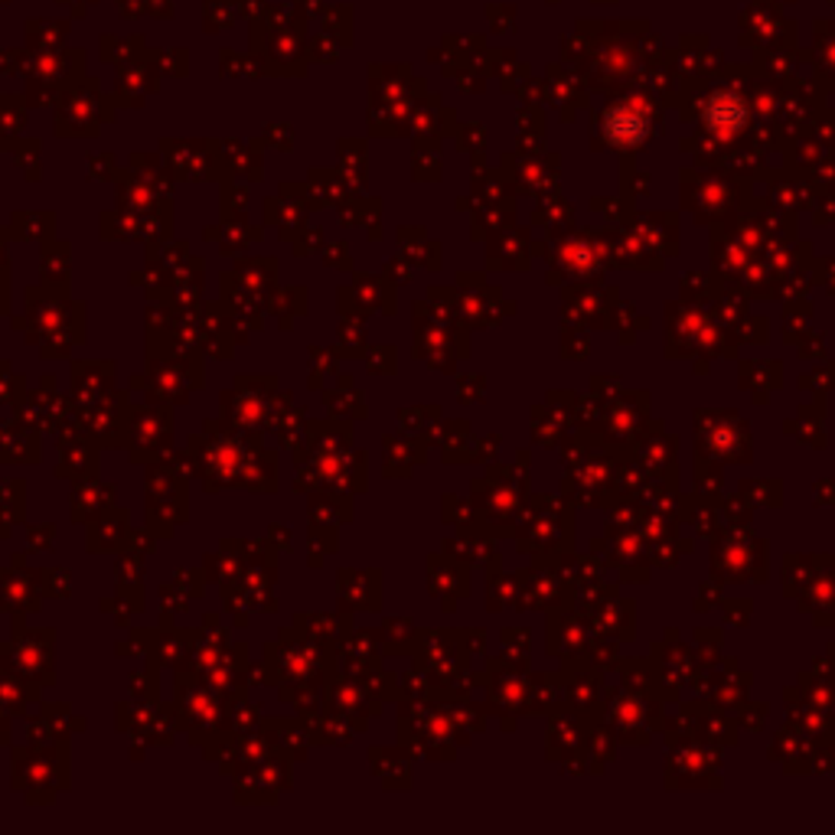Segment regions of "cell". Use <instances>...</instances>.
Instances as JSON below:
<instances>
[{
    "instance_id": "35",
    "label": "cell",
    "mask_w": 835,
    "mask_h": 835,
    "mask_svg": "<svg viewBox=\"0 0 835 835\" xmlns=\"http://www.w3.org/2000/svg\"><path fill=\"white\" fill-rule=\"evenodd\" d=\"M52 216H16L13 222H10V235L13 238H20V242H33V238H46L49 242V235H52Z\"/></svg>"
},
{
    "instance_id": "47",
    "label": "cell",
    "mask_w": 835,
    "mask_h": 835,
    "mask_svg": "<svg viewBox=\"0 0 835 835\" xmlns=\"http://www.w3.org/2000/svg\"><path fill=\"white\" fill-rule=\"evenodd\" d=\"M7 297H10V291H7V268H0V314H7Z\"/></svg>"
},
{
    "instance_id": "29",
    "label": "cell",
    "mask_w": 835,
    "mask_h": 835,
    "mask_svg": "<svg viewBox=\"0 0 835 835\" xmlns=\"http://www.w3.org/2000/svg\"><path fill=\"white\" fill-rule=\"evenodd\" d=\"M415 624L408 617H389L382 627H379V640H382V650L385 656H412V647H415Z\"/></svg>"
},
{
    "instance_id": "17",
    "label": "cell",
    "mask_w": 835,
    "mask_h": 835,
    "mask_svg": "<svg viewBox=\"0 0 835 835\" xmlns=\"http://www.w3.org/2000/svg\"><path fill=\"white\" fill-rule=\"evenodd\" d=\"M131 513L127 509H118V506H108L101 509L91 526H88V552H121L131 539Z\"/></svg>"
},
{
    "instance_id": "34",
    "label": "cell",
    "mask_w": 835,
    "mask_h": 835,
    "mask_svg": "<svg viewBox=\"0 0 835 835\" xmlns=\"http://www.w3.org/2000/svg\"><path fill=\"white\" fill-rule=\"evenodd\" d=\"M265 310L281 317V327H291V317H300L307 310V291L304 287H287V291H274L265 304Z\"/></svg>"
},
{
    "instance_id": "1",
    "label": "cell",
    "mask_w": 835,
    "mask_h": 835,
    "mask_svg": "<svg viewBox=\"0 0 835 835\" xmlns=\"http://www.w3.org/2000/svg\"><path fill=\"white\" fill-rule=\"evenodd\" d=\"M261 447L258 431H242L225 421H206L202 434L189 438V457L196 467V477L202 480L206 493L242 487V470L251 451Z\"/></svg>"
},
{
    "instance_id": "25",
    "label": "cell",
    "mask_w": 835,
    "mask_h": 835,
    "mask_svg": "<svg viewBox=\"0 0 835 835\" xmlns=\"http://www.w3.org/2000/svg\"><path fill=\"white\" fill-rule=\"evenodd\" d=\"M353 519V500L349 493H336V490H314L310 493V523L320 526H343Z\"/></svg>"
},
{
    "instance_id": "7",
    "label": "cell",
    "mask_w": 835,
    "mask_h": 835,
    "mask_svg": "<svg viewBox=\"0 0 835 835\" xmlns=\"http://www.w3.org/2000/svg\"><path fill=\"white\" fill-rule=\"evenodd\" d=\"M186 483L167 461L147 464V529L154 539H170L173 526L186 523Z\"/></svg>"
},
{
    "instance_id": "18",
    "label": "cell",
    "mask_w": 835,
    "mask_h": 835,
    "mask_svg": "<svg viewBox=\"0 0 835 835\" xmlns=\"http://www.w3.org/2000/svg\"><path fill=\"white\" fill-rule=\"evenodd\" d=\"M412 751L408 748H372L369 764L372 774L382 781L385 790H408L412 787Z\"/></svg>"
},
{
    "instance_id": "3",
    "label": "cell",
    "mask_w": 835,
    "mask_h": 835,
    "mask_svg": "<svg viewBox=\"0 0 835 835\" xmlns=\"http://www.w3.org/2000/svg\"><path fill=\"white\" fill-rule=\"evenodd\" d=\"M10 784L26 797V803H52L56 794L69 790V741L13 748Z\"/></svg>"
},
{
    "instance_id": "39",
    "label": "cell",
    "mask_w": 835,
    "mask_h": 835,
    "mask_svg": "<svg viewBox=\"0 0 835 835\" xmlns=\"http://www.w3.org/2000/svg\"><path fill=\"white\" fill-rule=\"evenodd\" d=\"M131 696H134V702H157V679H154V670H147V673H131Z\"/></svg>"
},
{
    "instance_id": "32",
    "label": "cell",
    "mask_w": 835,
    "mask_h": 835,
    "mask_svg": "<svg viewBox=\"0 0 835 835\" xmlns=\"http://www.w3.org/2000/svg\"><path fill=\"white\" fill-rule=\"evenodd\" d=\"M323 405L333 412V418H366V405H363V398H359V392H356V385L343 376L340 379V389L336 392H323Z\"/></svg>"
},
{
    "instance_id": "10",
    "label": "cell",
    "mask_w": 835,
    "mask_h": 835,
    "mask_svg": "<svg viewBox=\"0 0 835 835\" xmlns=\"http://www.w3.org/2000/svg\"><path fill=\"white\" fill-rule=\"evenodd\" d=\"M114 725L118 732H124L134 745H157L167 748L173 745V709L167 712L160 702H127L114 712Z\"/></svg>"
},
{
    "instance_id": "36",
    "label": "cell",
    "mask_w": 835,
    "mask_h": 835,
    "mask_svg": "<svg viewBox=\"0 0 835 835\" xmlns=\"http://www.w3.org/2000/svg\"><path fill=\"white\" fill-rule=\"evenodd\" d=\"M304 408L297 412H284L281 418H278V425H274V434H278V441H281V447H297V444H304L300 441V434L307 431V425H304Z\"/></svg>"
},
{
    "instance_id": "45",
    "label": "cell",
    "mask_w": 835,
    "mask_h": 835,
    "mask_svg": "<svg viewBox=\"0 0 835 835\" xmlns=\"http://www.w3.org/2000/svg\"><path fill=\"white\" fill-rule=\"evenodd\" d=\"M304 235H307V238H304V245H300V242H294V251H297V255H310L314 248H320V245H323V238H320V232H317V229H310V232H304Z\"/></svg>"
},
{
    "instance_id": "15",
    "label": "cell",
    "mask_w": 835,
    "mask_h": 835,
    "mask_svg": "<svg viewBox=\"0 0 835 835\" xmlns=\"http://www.w3.org/2000/svg\"><path fill=\"white\" fill-rule=\"evenodd\" d=\"M258 728L268 735L274 754H284L287 761H304L307 748L314 745L307 719H261Z\"/></svg>"
},
{
    "instance_id": "13",
    "label": "cell",
    "mask_w": 835,
    "mask_h": 835,
    "mask_svg": "<svg viewBox=\"0 0 835 835\" xmlns=\"http://www.w3.org/2000/svg\"><path fill=\"white\" fill-rule=\"evenodd\" d=\"M336 588H340V601H343V611H379L382 607V572H349L343 568L336 575Z\"/></svg>"
},
{
    "instance_id": "16",
    "label": "cell",
    "mask_w": 835,
    "mask_h": 835,
    "mask_svg": "<svg viewBox=\"0 0 835 835\" xmlns=\"http://www.w3.org/2000/svg\"><path fill=\"white\" fill-rule=\"evenodd\" d=\"M340 297L353 300V307L363 314H395V284L389 278L376 274H356L353 287H343Z\"/></svg>"
},
{
    "instance_id": "26",
    "label": "cell",
    "mask_w": 835,
    "mask_h": 835,
    "mask_svg": "<svg viewBox=\"0 0 835 835\" xmlns=\"http://www.w3.org/2000/svg\"><path fill=\"white\" fill-rule=\"evenodd\" d=\"M39 689L42 686H33V683L0 670V709H7L10 715H26L29 705H39Z\"/></svg>"
},
{
    "instance_id": "22",
    "label": "cell",
    "mask_w": 835,
    "mask_h": 835,
    "mask_svg": "<svg viewBox=\"0 0 835 835\" xmlns=\"http://www.w3.org/2000/svg\"><path fill=\"white\" fill-rule=\"evenodd\" d=\"M111 496H114V487L98 483V477H91V480H75V487H72V500H69L72 523L95 519L101 509L114 506V503H111Z\"/></svg>"
},
{
    "instance_id": "23",
    "label": "cell",
    "mask_w": 835,
    "mask_h": 835,
    "mask_svg": "<svg viewBox=\"0 0 835 835\" xmlns=\"http://www.w3.org/2000/svg\"><path fill=\"white\" fill-rule=\"evenodd\" d=\"M39 461V431L26 425H0V464H33Z\"/></svg>"
},
{
    "instance_id": "40",
    "label": "cell",
    "mask_w": 835,
    "mask_h": 835,
    "mask_svg": "<svg viewBox=\"0 0 835 835\" xmlns=\"http://www.w3.org/2000/svg\"><path fill=\"white\" fill-rule=\"evenodd\" d=\"M323 265L330 268H340V271H353V255H349V245L346 242H333L323 248Z\"/></svg>"
},
{
    "instance_id": "21",
    "label": "cell",
    "mask_w": 835,
    "mask_h": 835,
    "mask_svg": "<svg viewBox=\"0 0 835 835\" xmlns=\"http://www.w3.org/2000/svg\"><path fill=\"white\" fill-rule=\"evenodd\" d=\"M294 630L317 640V643H330L336 647L349 630H353V614L340 611V614H297L294 617Z\"/></svg>"
},
{
    "instance_id": "5",
    "label": "cell",
    "mask_w": 835,
    "mask_h": 835,
    "mask_svg": "<svg viewBox=\"0 0 835 835\" xmlns=\"http://www.w3.org/2000/svg\"><path fill=\"white\" fill-rule=\"evenodd\" d=\"M274 376H238L235 389L219 395L222 421L242 431H268L278 425L287 405H274Z\"/></svg>"
},
{
    "instance_id": "6",
    "label": "cell",
    "mask_w": 835,
    "mask_h": 835,
    "mask_svg": "<svg viewBox=\"0 0 835 835\" xmlns=\"http://www.w3.org/2000/svg\"><path fill=\"white\" fill-rule=\"evenodd\" d=\"M52 630H33L23 624V614H16V627L10 630V640L0 643V670L13 673L33 686H52Z\"/></svg>"
},
{
    "instance_id": "27",
    "label": "cell",
    "mask_w": 835,
    "mask_h": 835,
    "mask_svg": "<svg viewBox=\"0 0 835 835\" xmlns=\"http://www.w3.org/2000/svg\"><path fill=\"white\" fill-rule=\"evenodd\" d=\"M258 725H261V715L248 702V689H238V692L225 696V732L229 735L242 738V735L258 732Z\"/></svg>"
},
{
    "instance_id": "8",
    "label": "cell",
    "mask_w": 835,
    "mask_h": 835,
    "mask_svg": "<svg viewBox=\"0 0 835 835\" xmlns=\"http://www.w3.org/2000/svg\"><path fill=\"white\" fill-rule=\"evenodd\" d=\"M173 444V405L150 402L131 408L127 425V454L134 464H157L170 454Z\"/></svg>"
},
{
    "instance_id": "46",
    "label": "cell",
    "mask_w": 835,
    "mask_h": 835,
    "mask_svg": "<svg viewBox=\"0 0 835 835\" xmlns=\"http://www.w3.org/2000/svg\"><path fill=\"white\" fill-rule=\"evenodd\" d=\"M398 261H402V258H392V265L385 268V278H395V284H402V281L408 284V281H412V268H408V265H398Z\"/></svg>"
},
{
    "instance_id": "37",
    "label": "cell",
    "mask_w": 835,
    "mask_h": 835,
    "mask_svg": "<svg viewBox=\"0 0 835 835\" xmlns=\"http://www.w3.org/2000/svg\"><path fill=\"white\" fill-rule=\"evenodd\" d=\"M307 545H310V565L320 568V555H333L336 552V526H320L314 523L307 532Z\"/></svg>"
},
{
    "instance_id": "43",
    "label": "cell",
    "mask_w": 835,
    "mask_h": 835,
    "mask_svg": "<svg viewBox=\"0 0 835 835\" xmlns=\"http://www.w3.org/2000/svg\"><path fill=\"white\" fill-rule=\"evenodd\" d=\"M395 356H398L395 346H379V349L369 353V369H372V372H389V376H392V372H395Z\"/></svg>"
},
{
    "instance_id": "19",
    "label": "cell",
    "mask_w": 835,
    "mask_h": 835,
    "mask_svg": "<svg viewBox=\"0 0 835 835\" xmlns=\"http://www.w3.org/2000/svg\"><path fill=\"white\" fill-rule=\"evenodd\" d=\"M235 284L255 297L261 307L268 304V297L274 294V281H278V258H248V261H238V268L232 271Z\"/></svg>"
},
{
    "instance_id": "41",
    "label": "cell",
    "mask_w": 835,
    "mask_h": 835,
    "mask_svg": "<svg viewBox=\"0 0 835 835\" xmlns=\"http://www.w3.org/2000/svg\"><path fill=\"white\" fill-rule=\"evenodd\" d=\"M42 588H46V598H62V594H69V572H65V568H49V572H42Z\"/></svg>"
},
{
    "instance_id": "30",
    "label": "cell",
    "mask_w": 835,
    "mask_h": 835,
    "mask_svg": "<svg viewBox=\"0 0 835 835\" xmlns=\"http://www.w3.org/2000/svg\"><path fill=\"white\" fill-rule=\"evenodd\" d=\"M421 461L418 441H402V438H385V477H408L412 467Z\"/></svg>"
},
{
    "instance_id": "11",
    "label": "cell",
    "mask_w": 835,
    "mask_h": 835,
    "mask_svg": "<svg viewBox=\"0 0 835 835\" xmlns=\"http://www.w3.org/2000/svg\"><path fill=\"white\" fill-rule=\"evenodd\" d=\"M56 444H59V467H56V477L59 480H91L98 477V444L91 438H85L78 428H62L56 434Z\"/></svg>"
},
{
    "instance_id": "44",
    "label": "cell",
    "mask_w": 835,
    "mask_h": 835,
    "mask_svg": "<svg viewBox=\"0 0 835 835\" xmlns=\"http://www.w3.org/2000/svg\"><path fill=\"white\" fill-rule=\"evenodd\" d=\"M52 536H56L52 526H42V532L29 529V552H52Z\"/></svg>"
},
{
    "instance_id": "28",
    "label": "cell",
    "mask_w": 835,
    "mask_h": 835,
    "mask_svg": "<svg viewBox=\"0 0 835 835\" xmlns=\"http://www.w3.org/2000/svg\"><path fill=\"white\" fill-rule=\"evenodd\" d=\"M206 238L219 242L222 255L232 258V255H238L242 248H248L251 242H258V238H261V229H258V225H248V222H222V229L209 225V229H206Z\"/></svg>"
},
{
    "instance_id": "24",
    "label": "cell",
    "mask_w": 835,
    "mask_h": 835,
    "mask_svg": "<svg viewBox=\"0 0 835 835\" xmlns=\"http://www.w3.org/2000/svg\"><path fill=\"white\" fill-rule=\"evenodd\" d=\"M242 487L255 493H274L278 490V454L268 447H255L242 470Z\"/></svg>"
},
{
    "instance_id": "38",
    "label": "cell",
    "mask_w": 835,
    "mask_h": 835,
    "mask_svg": "<svg viewBox=\"0 0 835 835\" xmlns=\"http://www.w3.org/2000/svg\"><path fill=\"white\" fill-rule=\"evenodd\" d=\"M23 392H26V379L20 372H13L10 363L0 359V405L3 402H20Z\"/></svg>"
},
{
    "instance_id": "42",
    "label": "cell",
    "mask_w": 835,
    "mask_h": 835,
    "mask_svg": "<svg viewBox=\"0 0 835 835\" xmlns=\"http://www.w3.org/2000/svg\"><path fill=\"white\" fill-rule=\"evenodd\" d=\"M320 372H336V366H333V353H327V349H310V385L317 389L320 385Z\"/></svg>"
},
{
    "instance_id": "14",
    "label": "cell",
    "mask_w": 835,
    "mask_h": 835,
    "mask_svg": "<svg viewBox=\"0 0 835 835\" xmlns=\"http://www.w3.org/2000/svg\"><path fill=\"white\" fill-rule=\"evenodd\" d=\"M82 728H85V722L78 715H72V709L65 702H49L39 709L36 719H26V738L33 745H56Z\"/></svg>"
},
{
    "instance_id": "9",
    "label": "cell",
    "mask_w": 835,
    "mask_h": 835,
    "mask_svg": "<svg viewBox=\"0 0 835 835\" xmlns=\"http://www.w3.org/2000/svg\"><path fill=\"white\" fill-rule=\"evenodd\" d=\"M127 425H131V402L127 392L111 389L91 405H78L75 428L91 438L98 447H127Z\"/></svg>"
},
{
    "instance_id": "33",
    "label": "cell",
    "mask_w": 835,
    "mask_h": 835,
    "mask_svg": "<svg viewBox=\"0 0 835 835\" xmlns=\"http://www.w3.org/2000/svg\"><path fill=\"white\" fill-rule=\"evenodd\" d=\"M69 242H46L42 248V281L46 284H69Z\"/></svg>"
},
{
    "instance_id": "20",
    "label": "cell",
    "mask_w": 835,
    "mask_h": 835,
    "mask_svg": "<svg viewBox=\"0 0 835 835\" xmlns=\"http://www.w3.org/2000/svg\"><path fill=\"white\" fill-rule=\"evenodd\" d=\"M111 363H72V398L75 405H91L111 392Z\"/></svg>"
},
{
    "instance_id": "4",
    "label": "cell",
    "mask_w": 835,
    "mask_h": 835,
    "mask_svg": "<svg viewBox=\"0 0 835 835\" xmlns=\"http://www.w3.org/2000/svg\"><path fill=\"white\" fill-rule=\"evenodd\" d=\"M176 732H186L193 745L206 748L219 741L225 732V696L212 689L202 676L176 670V702H173Z\"/></svg>"
},
{
    "instance_id": "48",
    "label": "cell",
    "mask_w": 835,
    "mask_h": 835,
    "mask_svg": "<svg viewBox=\"0 0 835 835\" xmlns=\"http://www.w3.org/2000/svg\"><path fill=\"white\" fill-rule=\"evenodd\" d=\"M268 539H271V542L278 539V545H281V549H287V539H291V536H287L284 529H274V526H271V529H268Z\"/></svg>"
},
{
    "instance_id": "31",
    "label": "cell",
    "mask_w": 835,
    "mask_h": 835,
    "mask_svg": "<svg viewBox=\"0 0 835 835\" xmlns=\"http://www.w3.org/2000/svg\"><path fill=\"white\" fill-rule=\"evenodd\" d=\"M23 493H26V483L20 477L0 483V539L10 536L16 523H23V506H26Z\"/></svg>"
},
{
    "instance_id": "2",
    "label": "cell",
    "mask_w": 835,
    "mask_h": 835,
    "mask_svg": "<svg viewBox=\"0 0 835 835\" xmlns=\"http://www.w3.org/2000/svg\"><path fill=\"white\" fill-rule=\"evenodd\" d=\"M261 676L274 689L294 683H330L336 676V647L317 643L287 627L278 634V640L265 643Z\"/></svg>"
},
{
    "instance_id": "12",
    "label": "cell",
    "mask_w": 835,
    "mask_h": 835,
    "mask_svg": "<svg viewBox=\"0 0 835 835\" xmlns=\"http://www.w3.org/2000/svg\"><path fill=\"white\" fill-rule=\"evenodd\" d=\"M46 598L42 572H0V611L7 614H29L39 611Z\"/></svg>"
}]
</instances>
